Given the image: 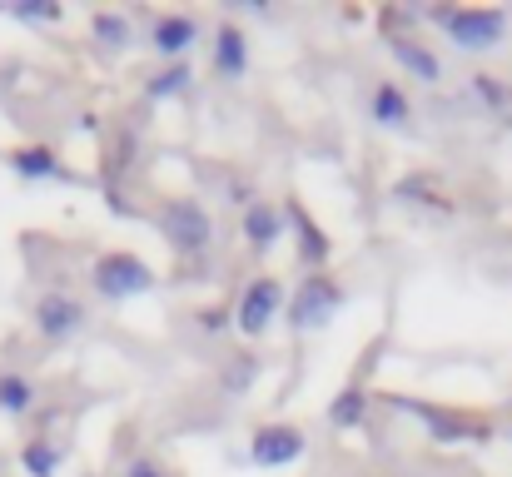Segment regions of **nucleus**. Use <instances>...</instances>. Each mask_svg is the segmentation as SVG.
<instances>
[{
	"label": "nucleus",
	"instance_id": "f257e3e1",
	"mask_svg": "<svg viewBox=\"0 0 512 477\" xmlns=\"http://www.w3.org/2000/svg\"><path fill=\"white\" fill-rule=\"evenodd\" d=\"M388 403L403 408V413H413V418L428 428V438L443 443V448H458V443H488V438H493V428H488L483 418H468V413H453V408H438V403H418V398H388Z\"/></svg>",
	"mask_w": 512,
	"mask_h": 477
},
{
	"label": "nucleus",
	"instance_id": "f03ea898",
	"mask_svg": "<svg viewBox=\"0 0 512 477\" xmlns=\"http://www.w3.org/2000/svg\"><path fill=\"white\" fill-rule=\"evenodd\" d=\"M284 309H289L284 284H279L274 274H259V279H249V289H244L239 304H234V328H239L244 338H264Z\"/></svg>",
	"mask_w": 512,
	"mask_h": 477
},
{
	"label": "nucleus",
	"instance_id": "7ed1b4c3",
	"mask_svg": "<svg viewBox=\"0 0 512 477\" xmlns=\"http://www.w3.org/2000/svg\"><path fill=\"white\" fill-rule=\"evenodd\" d=\"M443 30H448V40H453L458 50L483 55V50L503 45V35H508V15L493 10V5H458V10L448 15Z\"/></svg>",
	"mask_w": 512,
	"mask_h": 477
},
{
	"label": "nucleus",
	"instance_id": "20e7f679",
	"mask_svg": "<svg viewBox=\"0 0 512 477\" xmlns=\"http://www.w3.org/2000/svg\"><path fill=\"white\" fill-rule=\"evenodd\" d=\"M160 229H165V239L179 254H204L214 244V219H209V209L199 199H170L160 209Z\"/></svg>",
	"mask_w": 512,
	"mask_h": 477
},
{
	"label": "nucleus",
	"instance_id": "39448f33",
	"mask_svg": "<svg viewBox=\"0 0 512 477\" xmlns=\"http://www.w3.org/2000/svg\"><path fill=\"white\" fill-rule=\"evenodd\" d=\"M339 309H343L339 284H334L329 274H309V279L294 289V299H289V323H294L299 333H309V328H329Z\"/></svg>",
	"mask_w": 512,
	"mask_h": 477
},
{
	"label": "nucleus",
	"instance_id": "423d86ee",
	"mask_svg": "<svg viewBox=\"0 0 512 477\" xmlns=\"http://www.w3.org/2000/svg\"><path fill=\"white\" fill-rule=\"evenodd\" d=\"M95 289L105 294V299H140V294H150L155 289V269L145 264V259H135V254H100V264H95Z\"/></svg>",
	"mask_w": 512,
	"mask_h": 477
},
{
	"label": "nucleus",
	"instance_id": "0eeeda50",
	"mask_svg": "<svg viewBox=\"0 0 512 477\" xmlns=\"http://www.w3.org/2000/svg\"><path fill=\"white\" fill-rule=\"evenodd\" d=\"M304 453H309V438H304V428H294V423H264V428L249 438V458H254L259 468H269V473L294 468Z\"/></svg>",
	"mask_w": 512,
	"mask_h": 477
},
{
	"label": "nucleus",
	"instance_id": "6e6552de",
	"mask_svg": "<svg viewBox=\"0 0 512 477\" xmlns=\"http://www.w3.org/2000/svg\"><path fill=\"white\" fill-rule=\"evenodd\" d=\"M284 219H289V224H294V234H299V259L319 274V269L329 264V254H334V244H329L324 224H314V219H309V209H304V204H294V199L284 204Z\"/></svg>",
	"mask_w": 512,
	"mask_h": 477
},
{
	"label": "nucleus",
	"instance_id": "1a4fd4ad",
	"mask_svg": "<svg viewBox=\"0 0 512 477\" xmlns=\"http://www.w3.org/2000/svg\"><path fill=\"white\" fill-rule=\"evenodd\" d=\"M80 323H85V309H80V299H70V294H45L40 304H35V328L45 333V338H70V333H80Z\"/></svg>",
	"mask_w": 512,
	"mask_h": 477
},
{
	"label": "nucleus",
	"instance_id": "9d476101",
	"mask_svg": "<svg viewBox=\"0 0 512 477\" xmlns=\"http://www.w3.org/2000/svg\"><path fill=\"white\" fill-rule=\"evenodd\" d=\"M150 45H155L165 60H179L184 50L199 45V20H194V15H179V10L160 15V20L150 25Z\"/></svg>",
	"mask_w": 512,
	"mask_h": 477
},
{
	"label": "nucleus",
	"instance_id": "9b49d317",
	"mask_svg": "<svg viewBox=\"0 0 512 477\" xmlns=\"http://www.w3.org/2000/svg\"><path fill=\"white\" fill-rule=\"evenodd\" d=\"M214 70L224 80H239L249 70V35L234 20H219V30H214Z\"/></svg>",
	"mask_w": 512,
	"mask_h": 477
},
{
	"label": "nucleus",
	"instance_id": "f8f14e48",
	"mask_svg": "<svg viewBox=\"0 0 512 477\" xmlns=\"http://www.w3.org/2000/svg\"><path fill=\"white\" fill-rule=\"evenodd\" d=\"M279 234H284V209L279 204H269V199L244 204V239H249V249L269 254L279 244Z\"/></svg>",
	"mask_w": 512,
	"mask_h": 477
},
{
	"label": "nucleus",
	"instance_id": "ddd939ff",
	"mask_svg": "<svg viewBox=\"0 0 512 477\" xmlns=\"http://www.w3.org/2000/svg\"><path fill=\"white\" fill-rule=\"evenodd\" d=\"M388 50H393V60L413 75V80H423V85H438L443 80V60L433 55V45H418V40H388Z\"/></svg>",
	"mask_w": 512,
	"mask_h": 477
},
{
	"label": "nucleus",
	"instance_id": "4468645a",
	"mask_svg": "<svg viewBox=\"0 0 512 477\" xmlns=\"http://www.w3.org/2000/svg\"><path fill=\"white\" fill-rule=\"evenodd\" d=\"M373 120L383 130H408L413 125V105H408L403 85H393V80H378L373 85Z\"/></svg>",
	"mask_w": 512,
	"mask_h": 477
},
{
	"label": "nucleus",
	"instance_id": "2eb2a0df",
	"mask_svg": "<svg viewBox=\"0 0 512 477\" xmlns=\"http://www.w3.org/2000/svg\"><path fill=\"white\" fill-rule=\"evenodd\" d=\"M473 95L478 105L498 120V125H512V85L498 80V75H473Z\"/></svg>",
	"mask_w": 512,
	"mask_h": 477
},
{
	"label": "nucleus",
	"instance_id": "dca6fc26",
	"mask_svg": "<svg viewBox=\"0 0 512 477\" xmlns=\"http://www.w3.org/2000/svg\"><path fill=\"white\" fill-rule=\"evenodd\" d=\"M363 418H368V393H363L358 383L339 388V393H334V403H329V423H334L339 433H348V428H358Z\"/></svg>",
	"mask_w": 512,
	"mask_h": 477
},
{
	"label": "nucleus",
	"instance_id": "f3484780",
	"mask_svg": "<svg viewBox=\"0 0 512 477\" xmlns=\"http://www.w3.org/2000/svg\"><path fill=\"white\" fill-rule=\"evenodd\" d=\"M10 164H15V174H25V179H50V174H60V164H55V155H50L45 145L15 150V155H10Z\"/></svg>",
	"mask_w": 512,
	"mask_h": 477
},
{
	"label": "nucleus",
	"instance_id": "a211bd4d",
	"mask_svg": "<svg viewBox=\"0 0 512 477\" xmlns=\"http://www.w3.org/2000/svg\"><path fill=\"white\" fill-rule=\"evenodd\" d=\"M90 30H95V40H100L105 50H125V45H130V20L115 15V10H100V15L90 20Z\"/></svg>",
	"mask_w": 512,
	"mask_h": 477
},
{
	"label": "nucleus",
	"instance_id": "6ab92c4d",
	"mask_svg": "<svg viewBox=\"0 0 512 477\" xmlns=\"http://www.w3.org/2000/svg\"><path fill=\"white\" fill-rule=\"evenodd\" d=\"M189 80H194V75H189V65H184V60H174L170 70L150 75L145 95H150V100H174V95H184V85H189Z\"/></svg>",
	"mask_w": 512,
	"mask_h": 477
},
{
	"label": "nucleus",
	"instance_id": "aec40b11",
	"mask_svg": "<svg viewBox=\"0 0 512 477\" xmlns=\"http://www.w3.org/2000/svg\"><path fill=\"white\" fill-rule=\"evenodd\" d=\"M20 468L30 477H55V468H60L55 443H25V448H20Z\"/></svg>",
	"mask_w": 512,
	"mask_h": 477
},
{
	"label": "nucleus",
	"instance_id": "412c9836",
	"mask_svg": "<svg viewBox=\"0 0 512 477\" xmlns=\"http://www.w3.org/2000/svg\"><path fill=\"white\" fill-rule=\"evenodd\" d=\"M30 403H35V388L20 373H0V408L5 413H30Z\"/></svg>",
	"mask_w": 512,
	"mask_h": 477
},
{
	"label": "nucleus",
	"instance_id": "4be33fe9",
	"mask_svg": "<svg viewBox=\"0 0 512 477\" xmlns=\"http://www.w3.org/2000/svg\"><path fill=\"white\" fill-rule=\"evenodd\" d=\"M10 15H15V20H60L65 10H60L55 0H15Z\"/></svg>",
	"mask_w": 512,
	"mask_h": 477
},
{
	"label": "nucleus",
	"instance_id": "5701e85b",
	"mask_svg": "<svg viewBox=\"0 0 512 477\" xmlns=\"http://www.w3.org/2000/svg\"><path fill=\"white\" fill-rule=\"evenodd\" d=\"M254 373H259V363L244 353V358H234V363L224 368V388H229V393H244V388L254 383Z\"/></svg>",
	"mask_w": 512,
	"mask_h": 477
},
{
	"label": "nucleus",
	"instance_id": "b1692460",
	"mask_svg": "<svg viewBox=\"0 0 512 477\" xmlns=\"http://www.w3.org/2000/svg\"><path fill=\"white\" fill-rule=\"evenodd\" d=\"M125 477H170V473H165V468H160L155 458H135V463H130V473H125Z\"/></svg>",
	"mask_w": 512,
	"mask_h": 477
}]
</instances>
